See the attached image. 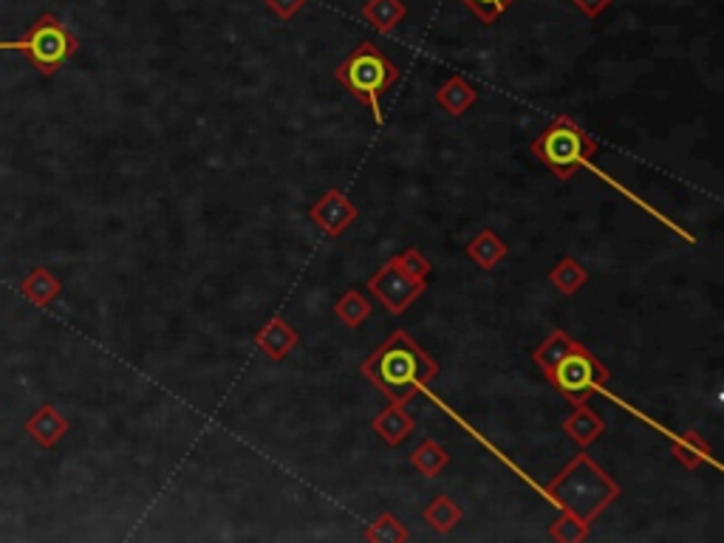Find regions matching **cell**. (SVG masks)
Segmentation results:
<instances>
[{"label": "cell", "instance_id": "cell-9", "mask_svg": "<svg viewBox=\"0 0 724 543\" xmlns=\"http://www.w3.org/2000/svg\"><path fill=\"white\" fill-rule=\"evenodd\" d=\"M255 346L263 351L272 362H283L289 354L300 346V332L295 325H289L283 318H272L255 332Z\"/></svg>", "mask_w": 724, "mask_h": 543}, {"label": "cell", "instance_id": "cell-15", "mask_svg": "<svg viewBox=\"0 0 724 543\" xmlns=\"http://www.w3.org/2000/svg\"><path fill=\"white\" fill-rule=\"evenodd\" d=\"M437 102L439 108H444L451 116H465V113L479 102V91H476L462 74H453L437 91Z\"/></svg>", "mask_w": 724, "mask_h": 543}, {"label": "cell", "instance_id": "cell-2", "mask_svg": "<svg viewBox=\"0 0 724 543\" xmlns=\"http://www.w3.org/2000/svg\"><path fill=\"white\" fill-rule=\"evenodd\" d=\"M543 493L561 513H572L591 527L623 495V488L589 453H577L555 479L543 484Z\"/></svg>", "mask_w": 724, "mask_h": 543}, {"label": "cell", "instance_id": "cell-1", "mask_svg": "<svg viewBox=\"0 0 724 543\" xmlns=\"http://www.w3.org/2000/svg\"><path fill=\"white\" fill-rule=\"evenodd\" d=\"M359 374L388 396V403L408 405L442 374V366L405 329H396L363 360Z\"/></svg>", "mask_w": 724, "mask_h": 543}, {"label": "cell", "instance_id": "cell-24", "mask_svg": "<svg viewBox=\"0 0 724 543\" xmlns=\"http://www.w3.org/2000/svg\"><path fill=\"white\" fill-rule=\"evenodd\" d=\"M591 527L575 518L572 513H561L555 523H549V538L557 543H584L589 541Z\"/></svg>", "mask_w": 724, "mask_h": 543}, {"label": "cell", "instance_id": "cell-25", "mask_svg": "<svg viewBox=\"0 0 724 543\" xmlns=\"http://www.w3.org/2000/svg\"><path fill=\"white\" fill-rule=\"evenodd\" d=\"M388 261L394 263V267H400L405 275L416 277V281L428 283V277L433 275V263L425 258L422 249H416V247H405L402 252H396L394 258H388Z\"/></svg>", "mask_w": 724, "mask_h": 543}, {"label": "cell", "instance_id": "cell-26", "mask_svg": "<svg viewBox=\"0 0 724 543\" xmlns=\"http://www.w3.org/2000/svg\"><path fill=\"white\" fill-rule=\"evenodd\" d=\"M462 3H465V7L476 14L484 26H492V23L499 21L501 14L506 12V9L513 7L515 0H462Z\"/></svg>", "mask_w": 724, "mask_h": 543}, {"label": "cell", "instance_id": "cell-27", "mask_svg": "<svg viewBox=\"0 0 724 543\" xmlns=\"http://www.w3.org/2000/svg\"><path fill=\"white\" fill-rule=\"evenodd\" d=\"M309 0H263V7L278 17V21H292L306 9Z\"/></svg>", "mask_w": 724, "mask_h": 543}, {"label": "cell", "instance_id": "cell-6", "mask_svg": "<svg viewBox=\"0 0 724 543\" xmlns=\"http://www.w3.org/2000/svg\"><path fill=\"white\" fill-rule=\"evenodd\" d=\"M552 388L561 396H566L572 405L577 403H589L591 396L603 391V385L612 380L609 368L594 357L586 346H580L577 351H572L569 357H563L552 371H547Z\"/></svg>", "mask_w": 724, "mask_h": 543}, {"label": "cell", "instance_id": "cell-4", "mask_svg": "<svg viewBox=\"0 0 724 543\" xmlns=\"http://www.w3.org/2000/svg\"><path fill=\"white\" fill-rule=\"evenodd\" d=\"M598 139H591L589 131L575 116H566V113L555 116L541 134L529 141V153L563 182L575 176L580 168H586L598 156Z\"/></svg>", "mask_w": 724, "mask_h": 543}, {"label": "cell", "instance_id": "cell-17", "mask_svg": "<svg viewBox=\"0 0 724 543\" xmlns=\"http://www.w3.org/2000/svg\"><path fill=\"white\" fill-rule=\"evenodd\" d=\"M549 283H552L561 295L572 297L584 289L586 283H589V269L577 261V258L566 255V258H561L555 267L549 269Z\"/></svg>", "mask_w": 724, "mask_h": 543}, {"label": "cell", "instance_id": "cell-23", "mask_svg": "<svg viewBox=\"0 0 724 543\" xmlns=\"http://www.w3.org/2000/svg\"><path fill=\"white\" fill-rule=\"evenodd\" d=\"M410 538L408 527L394 516V513H382L373 523H368L366 541L371 543H405Z\"/></svg>", "mask_w": 724, "mask_h": 543}, {"label": "cell", "instance_id": "cell-10", "mask_svg": "<svg viewBox=\"0 0 724 543\" xmlns=\"http://www.w3.org/2000/svg\"><path fill=\"white\" fill-rule=\"evenodd\" d=\"M69 431L71 422L51 403L40 405V408L26 419V433L35 439L42 451H51V447L60 445V442L69 436Z\"/></svg>", "mask_w": 724, "mask_h": 543}, {"label": "cell", "instance_id": "cell-12", "mask_svg": "<svg viewBox=\"0 0 724 543\" xmlns=\"http://www.w3.org/2000/svg\"><path fill=\"white\" fill-rule=\"evenodd\" d=\"M563 433H566L577 447L586 451V447L594 445L598 439H603L605 419L600 417L598 410L589 408V403H577L569 417L563 419Z\"/></svg>", "mask_w": 724, "mask_h": 543}, {"label": "cell", "instance_id": "cell-22", "mask_svg": "<svg viewBox=\"0 0 724 543\" xmlns=\"http://www.w3.org/2000/svg\"><path fill=\"white\" fill-rule=\"evenodd\" d=\"M371 300L357 289H348L338 304H334V318L343 325H348V329H363V325L371 320Z\"/></svg>", "mask_w": 724, "mask_h": 543}, {"label": "cell", "instance_id": "cell-5", "mask_svg": "<svg viewBox=\"0 0 724 543\" xmlns=\"http://www.w3.org/2000/svg\"><path fill=\"white\" fill-rule=\"evenodd\" d=\"M0 51H17L40 71L42 77L57 74V69H63L71 57L79 51V40L71 35V28L65 26L57 14L42 12L23 37L17 40H0Z\"/></svg>", "mask_w": 724, "mask_h": 543}, {"label": "cell", "instance_id": "cell-18", "mask_svg": "<svg viewBox=\"0 0 724 543\" xmlns=\"http://www.w3.org/2000/svg\"><path fill=\"white\" fill-rule=\"evenodd\" d=\"M363 17H366L380 35H388V32H394V28L408 17V7H405L402 0H366Z\"/></svg>", "mask_w": 724, "mask_h": 543}, {"label": "cell", "instance_id": "cell-16", "mask_svg": "<svg viewBox=\"0 0 724 543\" xmlns=\"http://www.w3.org/2000/svg\"><path fill=\"white\" fill-rule=\"evenodd\" d=\"M580 346H584V343H577V340L569 337V334L563 332V329H555V332L543 340L541 346L535 348L532 362L541 368L543 374H547V371H552V368L563 360V357H569V354L577 351Z\"/></svg>", "mask_w": 724, "mask_h": 543}, {"label": "cell", "instance_id": "cell-21", "mask_svg": "<svg viewBox=\"0 0 724 543\" xmlns=\"http://www.w3.org/2000/svg\"><path fill=\"white\" fill-rule=\"evenodd\" d=\"M422 518L439 532V535H447V532H453L458 523L465 521V509L458 507L451 495H437V498L425 507Z\"/></svg>", "mask_w": 724, "mask_h": 543}, {"label": "cell", "instance_id": "cell-20", "mask_svg": "<svg viewBox=\"0 0 724 543\" xmlns=\"http://www.w3.org/2000/svg\"><path fill=\"white\" fill-rule=\"evenodd\" d=\"M410 465H414L416 473L425 476V479H437L439 473H444V467L451 465V456H447V451L439 445L437 439L428 436L414 447V453H410Z\"/></svg>", "mask_w": 724, "mask_h": 543}, {"label": "cell", "instance_id": "cell-3", "mask_svg": "<svg viewBox=\"0 0 724 543\" xmlns=\"http://www.w3.org/2000/svg\"><path fill=\"white\" fill-rule=\"evenodd\" d=\"M402 69L373 46L371 40H363L352 54L345 57L343 63L334 69V79L343 85L345 91L357 99L359 106H366L371 111L373 122L382 125L385 113H382V94H388L400 83Z\"/></svg>", "mask_w": 724, "mask_h": 543}, {"label": "cell", "instance_id": "cell-19", "mask_svg": "<svg viewBox=\"0 0 724 543\" xmlns=\"http://www.w3.org/2000/svg\"><path fill=\"white\" fill-rule=\"evenodd\" d=\"M671 453H674L676 465L688 467V470H697V467H702L704 461H711L713 456L708 439H704L699 431H688L679 439H674Z\"/></svg>", "mask_w": 724, "mask_h": 543}, {"label": "cell", "instance_id": "cell-7", "mask_svg": "<svg viewBox=\"0 0 724 543\" xmlns=\"http://www.w3.org/2000/svg\"><path fill=\"white\" fill-rule=\"evenodd\" d=\"M425 289H428V283L405 275V272H402L400 267H394L391 261L382 263L371 275V281H368V292H371L391 314L408 311V306H414L416 300L425 295Z\"/></svg>", "mask_w": 724, "mask_h": 543}, {"label": "cell", "instance_id": "cell-28", "mask_svg": "<svg viewBox=\"0 0 724 543\" xmlns=\"http://www.w3.org/2000/svg\"><path fill=\"white\" fill-rule=\"evenodd\" d=\"M572 3H575V9L584 14V17H589V21H598L600 14L612 7L614 0H572Z\"/></svg>", "mask_w": 724, "mask_h": 543}, {"label": "cell", "instance_id": "cell-13", "mask_svg": "<svg viewBox=\"0 0 724 543\" xmlns=\"http://www.w3.org/2000/svg\"><path fill=\"white\" fill-rule=\"evenodd\" d=\"M21 295L26 297L28 304L37 306V309H46L57 300V297L63 295V281L46 267H35L23 277L21 283Z\"/></svg>", "mask_w": 724, "mask_h": 543}, {"label": "cell", "instance_id": "cell-8", "mask_svg": "<svg viewBox=\"0 0 724 543\" xmlns=\"http://www.w3.org/2000/svg\"><path fill=\"white\" fill-rule=\"evenodd\" d=\"M357 205L340 190H326L323 196L309 207V219L315 221L329 238H340V235L357 221Z\"/></svg>", "mask_w": 724, "mask_h": 543}, {"label": "cell", "instance_id": "cell-11", "mask_svg": "<svg viewBox=\"0 0 724 543\" xmlns=\"http://www.w3.org/2000/svg\"><path fill=\"white\" fill-rule=\"evenodd\" d=\"M371 431L388 447H400L410 433L416 431V419L410 417L402 403H388L385 408L371 419Z\"/></svg>", "mask_w": 724, "mask_h": 543}, {"label": "cell", "instance_id": "cell-14", "mask_svg": "<svg viewBox=\"0 0 724 543\" xmlns=\"http://www.w3.org/2000/svg\"><path fill=\"white\" fill-rule=\"evenodd\" d=\"M506 255H510V247H506V240L501 238L495 230H481L476 238L467 244V258L484 272H492V269H499V263L506 261Z\"/></svg>", "mask_w": 724, "mask_h": 543}]
</instances>
